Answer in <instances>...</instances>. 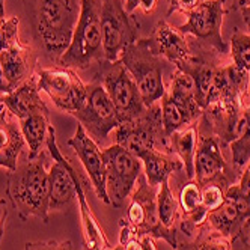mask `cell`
<instances>
[{"label":"cell","mask_w":250,"mask_h":250,"mask_svg":"<svg viewBox=\"0 0 250 250\" xmlns=\"http://www.w3.org/2000/svg\"><path fill=\"white\" fill-rule=\"evenodd\" d=\"M127 220L136 232V237L151 235L169 243L170 247H178L176 232L167 230L158 220L157 214V188L151 187L146 176L140 175L131 193V201L127 208Z\"/></svg>","instance_id":"9c48e42d"},{"label":"cell","mask_w":250,"mask_h":250,"mask_svg":"<svg viewBox=\"0 0 250 250\" xmlns=\"http://www.w3.org/2000/svg\"><path fill=\"white\" fill-rule=\"evenodd\" d=\"M95 80L103 84L124 121L134 119L146 110L134 79L121 59L113 62L101 61L95 73Z\"/></svg>","instance_id":"8992f818"},{"label":"cell","mask_w":250,"mask_h":250,"mask_svg":"<svg viewBox=\"0 0 250 250\" xmlns=\"http://www.w3.org/2000/svg\"><path fill=\"white\" fill-rule=\"evenodd\" d=\"M176 250H230V238L202 225L191 237V241H178Z\"/></svg>","instance_id":"4316f807"},{"label":"cell","mask_w":250,"mask_h":250,"mask_svg":"<svg viewBox=\"0 0 250 250\" xmlns=\"http://www.w3.org/2000/svg\"><path fill=\"white\" fill-rule=\"evenodd\" d=\"M226 0H205L202 5L187 14V21L176 29L184 35H193L199 44L217 55L228 53V44L222 37Z\"/></svg>","instance_id":"4fadbf2b"},{"label":"cell","mask_w":250,"mask_h":250,"mask_svg":"<svg viewBox=\"0 0 250 250\" xmlns=\"http://www.w3.org/2000/svg\"><path fill=\"white\" fill-rule=\"evenodd\" d=\"M170 151L180 157L184 165V172L187 180H194V154L198 145V127L196 122L187 125L183 130L175 131L170 137Z\"/></svg>","instance_id":"cb8c5ba5"},{"label":"cell","mask_w":250,"mask_h":250,"mask_svg":"<svg viewBox=\"0 0 250 250\" xmlns=\"http://www.w3.org/2000/svg\"><path fill=\"white\" fill-rule=\"evenodd\" d=\"M23 6L35 41L58 63L73 40L82 0H23Z\"/></svg>","instance_id":"6da1fadb"},{"label":"cell","mask_w":250,"mask_h":250,"mask_svg":"<svg viewBox=\"0 0 250 250\" xmlns=\"http://www.w3.org/2000/svg\"><path fill=\"white\" fill-rule=\"evenodd\" d=\"M240 11H241V15H243V21H244V24H246V27L249 30V35H250V5H247L246 8H243Z\"/></svg>","instance_id":"f35d334b"},{"label":"cell","mask_w":250,"mask_h":250,"mask_svg":"<svg viewBox=\"0 0 250 250\" xmlns=\"http://www.w3.org/2000/svg\"><path fill=\"white\" fill-rule=\"evenodd\" d=\"M68 145L77 154L80 163L83 165L87 173V178L92 183L97 198L104 204L110 205L109 196H107V190H105V167H104L103 149H100V146L89 137V134L84 131V128L80 124L77 125L76 134L68 140Z\"/></svg>","instance_id":"2e32d148"},{"label":"cell","mask_w":250,"mask_h":250,"mask_svg":"<svg viewBox=\"0 0 250 250\" xmlns=\"http://www.w3.org/2000/svg\"><path fill=\"white\" fill-rule=\"evenodd\" d=\"M47 149L53 158V165L48 170V208L50 211H58L66 208L77 198V184L74 165L61 152L53 125L47 139Z\"/></svg>","instance_id":"5bb4252c"},{"label":"cell","mask_w":250,"mask_h":250,"mask_svg":"<svg viewBox=\"0 0 250 250\" xmlns=\"http://www.w3.org/2000/svg\"><path fill=\"white\" fill-rule=\"evenodd\" d=\"M3 98H5V95L0 94V103H3Z\"/></svg>","instance_id":"f6af8a7d"},{"label":"cell","mask_w":250,"mask_h":250,"mask_svg":"<svg viewBox=\"0 0 250 250\" xmlns=\"http://www.w3.org/2000/svg\"><path fill=\"white\" fill-rule=\"evenodd\" d=\"M124 2H125V0H124Z\"/></svg>","instance_id":"bcb514c9"},{"label":"cell","mask_w":250,"mask_h":250,"mask_svg":"<svg viewBox=\"0 0 250 250\" xmlns=\"http://www.w3.org/2000/svg\"><path fill=\"white\" fill-rule=\"evenodd\" d=\"M40 86H38V76L35 73L30 79H27L23 84H20L14 92L5 95L3 104L6 109L17 118L23 119L27 115L45 109V103L41 98L40 94Z\"/></svg>","instance_id":"44dd1931"},{"label":"cell","mask_w":250,"mask_h":250,"mask_svg":"<svg viewBox=\"0 0 250 250\" xmlns=\"http://www.w3.org/2000/svg\"><path fill=\"white\" fill-rule=\"evenodd\" d=\"M109 250H124V246H121V244H118L115 249H109Z\"/></svg>","instance_id":"ee69618b"},{"label":"cell","mask_w":250,"mask_h":250,"mask_svg":"<svg viewBox=\"0 0 250 250\" xmlns=\"http://www.w3.org/2000/svg\"><path fill=\"white\" fill-rule=\"evenodd\" d=\"M8 219V204L6 201L0 196V243H2L3 234H5V223Z\"/></svg>","instance_id":"8d00e7d4"},{"label":"cell","mask_w":250,"mask_h":250,"mask_svg":"<svg viewBox=\"0 0 250 250\" xmlns=\"http://www.w3.org/2000/svg\"><path fill=\"white\" fill-rule=\"evenodd\" d=\"M101 32L105 61L121 59L122 51L139 40V23L124 0H101Z\"/></svg>","instance_id":"30bf717a"},{"label":"cell","mask_w":250,"mask_h":250,"mask_svg":"<svg viewBox=\"0 0 250 250\" xmlns=\"http://www.w3.org/2000/svg\"><path fill=\"white\" fill-rule=\"evenodd\" d=\"M84 250H86V249H84Z\"/></svg>","instance_id":"7dc6e473"},{"label":"cell","mask_w":250,"mask_h":250,"mask_svg":"<svg viewBox=\"0 0 250 250\" xmlns=\"http://www.w3.org/2000/svg\"><path fill=\"white\" fill-rule=\"evenodd\" d=\"M149 41L158 55L175 68L193 55L186 35L166 21H158L155 24Z\"/></svg>","instance_id":"ac0fdd59"},{"label":"cell","mask_w":250,"mask_h":250,"mask_svg":"<svg viewBox=\"0 0 250 250\" xmlns=\"http://www.w3.org/2000/svg\"><path fill=\"white\" fill-rule=\"evenodd\" d=\"M237 190L250 204V162L247 163L244 172H241V178H240V183L237 184Z\"/></svg>","instance_id":"d590c367"},{"label":"cell","mask_w":250,"mask_h":250,"mask_svg":"<svg viewBox=\"0 0 250 250\" xmlns=\"http://www.w3.org/2000/svg\"><path fill=\"white\" fill-rule=\"evenodd\" d=\"M101 61H104L101 0H82L80 19L73 40L58 65L71 69H87Z\"/></svg>","instance_id":"3957f363"},{"label":"cell","mask_w":250,"mask_h":250,"mask_svg":"<svg viewBox=\"0 0 250 250\" xmlns=\"http://www.w3.org/2000/svg\"><path fill=\"white\" fill-rule=\"evenodd\" d=\"M23 250H74L69 240H45V241H30L24 244Z\"/></svg>","instance_id":"d6a6232c"},{"label":"cell","mask_w":250,"mask_h":250,"mask_svg":"<svg viewBox=\"0 0 250 250\" xmlns=\"http://www.w3.org/2000/svg\"><path fill=\"white\" fill-rule=\"evenodd\" d=\"M232 154V165L237 169L244 167L250 162V105L243 110L235 140L229 144Z\"/></svg>","instance_id":"484cf974"},{"label":"cell","mask_w":250,"mask_h":250,"mask_svg":"<svg viewBox=\"0 0 250 250\" xmlns=\"http://www.w3.org/2000/svg\"><path fill=\"white\" fill-rule=\"evenodd\" d=\"M19 119H17L3 103H0V167L14 170L19 166V157L24 149Z\"/></svg>","instance_id":"d6986e66"},{"label":"cell","mask_w":250,"mask_h":250,"mask_svg":"<svg viewBox=\"0 0 250 250\" xmlns=\"http://www.w3.org/2000/svg\"><path fill=\"white\" fill-rule=\"evenodd\" d=\"M103 158L105 167V190L110 205L122 208L136 187L144 165L140 158L118 144L104 148Z\"/></svg>","instance_id":"52a82bcc"},{"label":"cell","mask_w":250,"mask_h":250,"mask_svg":"<svg viewBox=\"0 0 250 250\" xmlns=\"http://www.w3.org/2000/svg\"><path fill=\"white\" fill-rule=\"evenodd\" d=\"M250 212V204L238 193L237 186H230L226 190L225 202L214 211L208 212L205 226L230 238L240 228L246 216Z\"/></svg>","instance_id":"e0dca14e"},{"label":"cell","mask_w":250,"mask_h":250,"mask_svg":"<svg viewBox=\"0 0 250 250\" xmlns=\"http://www.w3.org/2000/svg\"><path fill=\"white\" fill-rule=\"evenodd\" d=\"M166 92L178 103L193 124L199 121L204 110L198 103V89L190 74L175 68L166 86Z\"/></svg>","instance_id":"ffe728a7"},{"label":"cell","mask_w":250,"mask_h":250,"mask_svg":"<svg viewBox=\"0 0 250 250\" xmlns=\"http://www.w3.org/2000/svg\"><path fill=\"white\" fill-rule=\"evenodd\" d=\"M73 116L77 118L84 131L98 146H104L109 134L124 121L98 80L87 84L86 103Z\"/></svg>","instance_id":"ba28073f"},{"label":"cell","mask_w":250,"mask_h":250,"mask_svg":"<svg viewBox=\"0 0 250 250\" xmlns=\"http://www.w3.org/2000/svg\"><path fill=\"white\" fill-rule=\"evenodd\" d=\"M157 214H158V220L166 228L167 230L178 232V222L181 217V208L178 198H175L169 180H165L158 187L157 191Z\"/></svg>","instance_id":"d4e9b609"},{"label":"cell","mask_w":250,"mask_h":250,"mask_svg":"<svg viewBox=\"0 0 250 250\" xmlns=\"http://www.w3.org/2000/svg\"><path fill=\"white\" fill-rule=\"evenodd\" d=\"M198 127V145L194 154V181L201 187L205 184H220L229 188V166L225 160L222 144L214 134L208 119L202 115L196 122Z\"/></svg>","instance_id":"8fae6325"},{"label":"cell","mask_w":250,"mask_h":250,"mask_svg":"<svg viewBox=\"0 0 250 250\" xmlns=\"http://www.w3.org/2000/svg\"><path fill=\"white\" fill-rule=\"evenodd\" d=\"M204 2H205V0H169L167 15H170L172 12H183V14L187 15L188 12L196 9Z\"/></svg>","instance_id":"836d02e7"},{"label":"cell","mask_w":250,"mask_h":250,"mask_svg":"<svg viewBox=\"0 0 250 250\" xmlns=\"http://www.w3.org/2000/svg\"><path fill=\"white\" fill-rule=\"evenodd\" d=\"M124 250H140V246H139V241H137V238H133V240H130L127 244L124 246Z\"/></svg>","instance_id":"ab89813d"},{"label":"cell","mask_w":250,"mask_h":250,"mask_svg":"<svg viewBox=\"0 0 250 250\" xmlns=\"http://www.w3.org/2000/svg\"><path fill=\"white\" fill-rule=\"evenodd\" d=\"M124 3L128 14H133L137 9H140L144 14H151L157 8L158 0H125Z\"/></svg>","instance_id":"e575fe53"},{"label":"cell","mask_w":250,"mask_h":250,"mask_svg":"<svg viewBox=\"0 0 250 250\" xmlns=\"http://www.w3.org/2000/svg\"><path fill=\"white\" fill-rule=\"evenodd\" d=\"M121 61L134 79L145 105L149 107L162 100L166 92L165 69L170 65L154 50L149 38L137 40L121 55Z\"/></svg>","instance_id":"277c9868"},{"label":"cell","mask_w":250,"mask_h":250,"mask_svg":"<svg viewBox=\"0 0 250 250\" xmlns=\"http://www.w3.org/2000/svg\"><path fill=\"white\" fill-rule=\"evenodd\" d=\"M158 103H160V109H162L163 128L167 137H170L175 131H180L184 127H187V125L193 124L186 115V112L178 105V103L167 92H165V95Z\"/></svg>","instance_id":"83f0119b"},{"label":"cell","mask_w":250,"mask_h":250,"mask_svg":"<svg viewBox=\"0 0 250 250\" xmlns=\"http://www.w3.org/2000/svg\"><path fill=\"white\" fill-rule=\"evenodd\" d=\"M226 190L220 184H205L201 187V194H202V208L205 212H211L216 208H219L225 199H226Z\"/></svg>","instance_id":"f546056e"},{"label":"cell","mask_w":250,"mask_h":250,"mask_svg":"<svg viewBox=\"0 0 250 250\" xmlns=\"http://www.w3.org/2000/svg\"><path fill=\"white\" fill-rule=\"evenodd\" d=\"M232 5H234V9H243L250 5V0H232Z\"/></svg>","instance_id":"60d3db41"},{"label":"cell","mask_w":250,"mask_h":250,"mask_svg":"<svg viewBox=\"0 0 250 250\" xmlns=\"http://www.w3.org/2000/svg\"><path fill=\"white\" fill-rule=\"evenodd\" d=\"M116 144L134 154L137 158L149 149L172 154L169 137L163 128L160 103L146 107V110L140 116L124 121L116 128Z\"/></svg>","instance_id":"5b68a950"},{"label":"cell","mask_w":250,"mask_h":250,"mask_svg":"<svg viewBox=\"0 0 250 250\" xmlns=\"http://www.w3.org/2000/svg\"><path fill=\"white\" fill-rule=\"evenodd\" d=\"M5 12H6L5 0H0V20H5Z\"/></svg>","instance_id":"b9f144b4"},{"label":"cell","mask_w":250,"mask_h":250,"mask_svg":"<svg viewBox=\"0 0 250 250\" xmlns=\"http://www.w3.org/2000/svg\"><path fill=\"white\" fill-rule=\"evenodd\" d=\"M246 103L250 105V74H249V84H247V95H246Z\"/></svg>","instance_id":"7bdbcfd3"},{"label":"cell","mask_w":250,"mask_h":250,"mask_svg":"<svg viewBox=\"0 0 250 250\" xmlns=\"http://www.w3.org/2000/svg\"><path fill=\"white\" fill-rule=\"evenodd\" d=\"M154 240L155 238H152L151 235H142V237H139L137 241H139L140 250H158Z\"/></svg>","instance_id":"74e56055"},{"label":"cell","mask_w":250,"mask_h":250,"mask_svg":"<svg viewBox=\"0 0 250 250\" xmlns=\"http://www.w3.org/2000/svg\"><path fill=\"white\" fill-rule=\"evenodd\" d=\"M230 250H250V212L230 237Z\"/></svg>","instance_id":"1f68e13d"},{"label":"cell","mask_w":250,"mask_h":250,"mask_svg":"<svg viewBox=\"0 0 250 250\" xmlns=\"http://www.w3.org/2000/svg\"><path fill=\"white\" fill-rule=\"evenodd\" d=\"M40 91H44L62 112L76 113L86 103L87 84L71 68L53 66L37 69Z\"/></svg>","instance_id":"7c38bea8"},{"label":"cell","mask_w":250,"mask_h":250,"mask_svg":"<svg viewBox=\"0 0 250 250\" xmlns=\"http://www.w3.org/2000/svg\"><path fill=\"white\" fill-rule=\"evenodd\" d=\"M19 17L0 20V53L8 50L15 41H19Z\"/></svg>","instance_id":"4dcf8cb0"},{"label":"cell","mask_w":250,"mask_h":250,"mask_svg":"<svg viewBox=\"0 0 250 250\" xmlns=\"http://www.w3.org/2000/svg\"><path fill=\"white\" fill-rule=\"evenodd\" d=\"M145 169V176L151 187L158 188L165 180H169L175 172H183L184 165L180 157L158 149H149L139 155Z\"/></svg>","instance_id":"7402d4cb"},{"label":"cell","mask_w":250,"mask_h":250,"mask_svg":"<svg viewBox=\"0 0 250 250\" xmlns=\"http://www.w3.org/2000/svg\"><path fill=\"white\" fill-rule=\"evenodd\" d=\"M38 69V55L30 45L15 41L0 53V94L8 95Z\"/></svg>","instance_id":"9a60e30c"},{"label":"cell","mask_w":250,"mask_h":250,"mask_svg":"<svg viewBox=\"0 0 250 250\" xmlns=\"http://www.w3.org/2000/svg\"><path fill=\"white\" fill-rule=\"evenodd\" d=\"M20 128L23 133V137L26 140V145L29 146L27 158L33 160L44 154V149L47 148V139L51 128V124L48 119V109L33 112L27 115L26 118L19 121Z\"/></svg>","instance_id":"603a6c76"},{"label":"cell","mask_w":250,"mask_h":250,"mask_svg":"<svg viewBox=\"0 0 250 250\" xmlns=\"http://www.w3.org/2000/svg\"><path fill=\"white\" fill-rule=\"evenodd\" d=\"M230 62L250 74V35L235 32L230 38Z\"/></svg>","instance_id":"f1b7e54d"},{"label":"cell","mask_w":250,"mask_h":250,"mask_svg":"<svg viewBox=\"0 0 250 250\" xmlns=\"http://www.w3.org/2000/svg\"><path fill=\"white\" fill-rule=\"evenodd\" d=\"M48 158L45 154L19 165L8 173L6 196L21 220L38 217L48 223Z\"/></svg>","instance_id":"7a4b0ae2"}]
</instances>
